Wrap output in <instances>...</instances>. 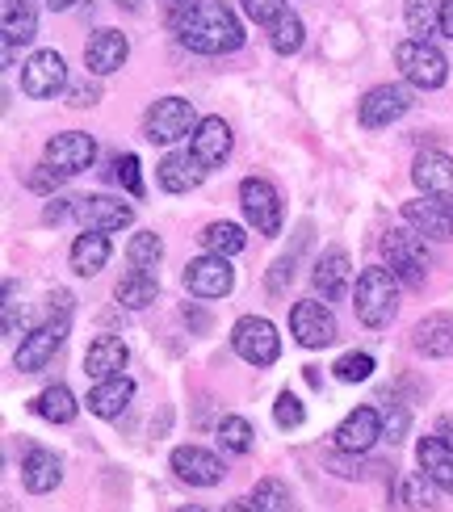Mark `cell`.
<instances>
[{"label": "cell", "instance_id": "7a4b0ae2", "mask_svg": "<svg viewBox=\"0 0 453 512\" xmlns=\"http://www.w3.org/2000/svg\"><path fill=\"white\" fill-rule=\"evenodd\" d=\"M399 277L391 265H370L353 286V311L365 328H386L399 315Z\"/></svg>", "mask_w": 453, "mask_h": 512}, {"label": "cell", "instance_id": "11a10c76", "mask_svg": "<svg viewBox=\"0 0 453 512\" xmlns=\"http://www.w3.org/2000/svg\"><path fill=\"white\" fill-rule=\"evenodd\" d=\"M168 5H172V0H168Z\"/></svg>", "mask_w": 453, "mask_h": 512}, {"label": "cell", "instance_id": "ee69618b", "mask_svg": "<svg viewBox=\"0 0 453 512\" xmlns=\"http://www.w3.org/2000/svg\"><path fill=\"white\" fill-rule=\"evenodd\" d=\"M118 185L126 189L131 198H143V173H139V156H122L118 164Z\"/></svg>", "mask_w": 453, "mask_h": 512}, {"label": "cell", "instance_id": "2e32d148", "mask_svg": "<svg viewBox=\"0 0 453 512\" xmlns=\"http://www.w3.org/2000/svg\"><path fill=\"white\" fill-rule=\"evenodd\" d=\"M403 223L416 227L424 240H453V206L441 198H412L403 202Z\"/></svg>", "mask_w": 453, "mask_h": 512}, {"label": "cell", "instance_id": "7c38bea8", "mask_svg": "<svg viewBox=\"0 0 453 512\" xmlns=\"http://www.w3.org/2000/svg\"><path fill=\"white\" fill-rule=\"evenodd\" d=\"M93 160H97V139L89 131H63L42 152V164H51L63 177H76L84 168H93Z\"/></svg>", "mask_w": 453, "mask_h": 512}, {"label": "cell", "instance_id": "b9f144b4", "mask_svg": "<svg viewBox=\"0 0 453 512\" xmlns=\"http://www.w3.org/2000/svg\"><path fill=\"white\" fill-rule=\"evenodd\" d=\"M240 5H244V13L256 21V26H265V30H269L282 13H290L286 0H240Z\"/></svg>", "mask_w": 453, "mask_h": 512}, {"label": "cell", "instance_id": "30bf717a", "mask_svg": "<svg viewBox=\"0 0 453 512\" xmlns=\"http://www.w3.org/2000/svg\"><path fill=\"white\" fill-rule=\"evenodd\" d=\"M63 89H68V63H63L59 51H34L26 63H21V93L26 97L47 101Z\"/></svg>", "mask_w": 453, "mask_h": 512}, {"label": "cell", "instance_id": "7402d4cb", "mask_svg": "<svg viewBox=\"0 0 453 512\" xmlns=\"http://www.w3.org/2000/svg\"><path fill=\"white\" fill-rule=\"evenodd\" d=\"M231 143H235L231 126L223 118H202L198 131H193V139H189V152L198 156L206 168H223L227 156H231Z\"/></svg>", "mask_w": 453, "mask_h": 512}, {"label": "cell", "instance_id": "f5cc1de1", "mask_svg": "<svg viewBox=\"0 0 453 512\" xmlns=\"http://www.w3.org/2000/svg\"><path fill=\"white\" fill-rule=\"evenodd\" d=\"M114 5H122V9H131V13H135V9L143 5V0H114Z\"/></svg>", "mask_w": 453, "mask_h": 512}, {"label": "cell", "instance_id": "5bb4252c", "mask_svg": "<svg viewBox=\"0 0 453 512\" xmlns=\"http://www.w3.org/2000/svg\"><path fill=\"white\" fill-rule=\"evenodd\" d=\"M231 286H235V269H231L227 256L206 252L198 261L185 265V290L193 298H223V294H231Z\"/></svg>", "mask_w": 453, "mask_h": 512}, {"label": "cell", "instance_id": "3957f363", "mask_svg": "<svg viewBox=\"0 0 453 512\" xmlns=\"http://www.w3.org/2000/svg\"><path fill=\"white\" fill-rule=\"evenodd\" d=\"M382 252H386V265L407 290H424L428 282V248H424V236L416 227H395L391 236L382 240Z\"/></svg>", "mask_w": 453, "mask_h": 512}, {"label": "cell", "instance_id": "681fc988", "mask_svg": "<svg viewBox=\"0 0 453 512\" xmlns=\"http://www.w3.org/2000/svg\"><path fill=\"white\" fill-rule=\"evenodd\" d=\"M437 437H441L445 445H453V416H441V420H437Z\"/></svg>", "mask_w": 453, "mask_h": 512}, {"label": "cell", "instance_id": "44dd1931", "mask_svg": "<svg viewBox=\"0 0 453 512\" xmlns=\"http://www.w3.org/2000/svg\"><path fill=\"white\" fill-rule=\"evenodd\" d=\"M126 55H131V42H126L122 30H97L89 47H84V68L93 76H110L126 63Z\"/></svg>", "mask_w": 453, "mask_h": 512}, {"label": "cell", "instance_id": "ac0fdd59", "mask_svg": "<svg viewBox=\"0 0 453 512\" xmlns=\"http://www.w3.org/2000/svg\"><path fill=\"white\" fill-rule=\"evenodd\" d=\"M349 282H353V261L344 248H328L315 261V273H311V286L315 294H323V303H336V298L349 294Z\"/></svg>", "mask_w": 453, "mask_h": 512}, {"label": "cell", "instance_id": "52a82bcc", "mask_svg": "<svg viewBox=\"0 0 453 512\" xmlns=\"http://www.w3.org/2000/svg\"><path fill=\"white\" fill-rule=\"evenodd\" d=\"M290 336L298 340L302 349H328L336 345V315L328 303H319V298H302V303L290 307Z\"/></svg>", "mask_w": 453, "mask_h": 512}, {"label": "cell", "instance_id": "74e56055", "mask_svg": "<svg viewBox=\"0 0 453 512\" xmlns=\"http://www.w3.org/2000/svg\"><path fill=\"white\" fill-rule=\"evenodd\" d=\"M252 441H256V433H252V424L244 416H223L219 420V445L227 454H248Z\"/></svg>", "mask_w": 453, "mask_h": 512}, {"label": "cell", "instance_id": "c3c4849f", "mask_svg": "<svg viewBox=\"0 0 453 512\" xmlns=\"http://www.w3.org/2000/svg\"><path fill=\"white\" fill-rule=\"evenodd\" d=\"M441 34L453 42V0H441Z\"/></svg>", "mask_w": 453, "mask_h": 512}, {"label": "cell", "instance_id": "9c48e42d", "mask_svg": "<svg viewBox=\"0 0 453 512\" xmlns=\"http://www.w3.org/2000/svg\"><path fill=\"white\" fill-rule=\"evenodd\" d=\"M63 340H68V311H63L59 319H47L42 328H34L30 336H21V345L13 353V366L21 374H38L51 366V357L63 349Z\"/></svg>", "mask_w": 453, "mask_h": 512}, {"label": "cell", "instance_id": "f35d334b", "mask_svg": "<svg viewBox=\"0 0 453 512\" xmlns=\"http://www.w3.org/2000/svg\"><path fill=\"white\" fill-rule=\"evenodd\" d=\"M273 420L277 429H302V420H307V408H302V399L294 391H282L273 403Z\"/></svg>", "mask_w": 453, "mask_h": 512}, {"label": "cell", "instance_id": "83f0119b", "mask_svg": "<svg viewBox=\"0 0 453 512\" xmlns=\"http://www.w3.org/2000/svg\"><path fill=\"white\" fill-rule=\"evenodd\" d=\"M68 261H72V273H80V277L101 273L105 261H110V240H105V231H84V236H76Z\"/></svg>", "mask_w": 453, "mask_h": 512}, {"label": "cell", "instance_id": "5b68a950", "mask_svg": "<svg viewBox=\"0 0 453 512\" xmlns=\"http://www.w3.org/2000/svg\"><path fill=\"white\" fill-rule=\"evenodd\" d=\"M231 349L240 353L248 366L265 370L282 357V336H277V328L265 315H244V319H235V328H231Z\"/></svg>", "mask_w": 453, "mask_h": 512}, {"label": "cell", "instance_id": "f6af8a7d", "mask_svg": "<svg viewBox=\"0 0 453 512\" xmlns=\"http://www.w3.org/2000/svg\"><path fill=\"white\" fill-rule=\"evenodd\" d=\"M294 265H298V252L282 256V261H277V265L269 269V277H265L269 294H282V290H286V282H294Z\"/></svg>", "mask_w": 453, "mask_h": 512}, {"label": "cell", "instance_id": "8d00e7d4", "mask_svg": "<svg viewBox=\"0 0 453 512\" xmlns=\"http://www.w3.org/2000/svg\"><path fill=\"white\" fill-rule=\"evenodd\" d=\"M399 496H403V504L412 508V512H433L437 508V483L428 479L424 471L420 475H407L399 483Z\"/></svg>", "mask_w": 453, "mask_h": 512}, {"label": "cell", "instance_id": "6da1fadb", "mask_svg": "<svg viewBox=\"0 0 453 512\" xmlns=\"http://www.w3.org/2000/svg\"><path fill=\"white\" fill-rule=\"evenodd\" d=\"M168 30L198 55H231L244 47V26L223 0H172Z\"/></svg>", "mask_w": 453, "mask_h": 512}, {"label": "cell", "instance_id": "8992f818", "mask_svg": "<svg viewBox=\"0 0 453 512\" xmlns=\"http://www.w3.org/2000/svg\"><path fill=\"white\" fill-rule=\"evenodd\" d=\"M240 206H244V219L256 227V236H282V194L273 189V181L265 177H244L240 181Z\"/></svg>", "mask_w": 453, "mask_h": 512}, {"label": "cell", "instance_id": "f1b7e54d", "mask_svg": "<svg viewBox=\"0 0 453 512\" xmlns=\"http://www.w3.org/2000/svg\"><path fill=\"white\" fill-rule=\"evenodd\" d=\"M30 412L42 416V420H51V424H72L76 412H80V403H76V395H72L68 387H63V382H55V387L38 391V395L30 399Z\"/></svg>", "mask_w": 453, "mask_h": 512}, {"label": "cell", "instance_id": "1f68e13d", "mask_svg": "<svg viewBox=\"0 0 453 512\" xmlns=\"http://www.w3.org/2000/svg\"><path fill=\"white\" fill-rule=\"evenodd\" d=\"M198 244L206 248V252H214V256H235V252H244V244H248V236H244V227L240 223H206L202 227V236H198Z\"/></svg>", "mask_w": 453, "mask_h": 512}, {"label": "cell", "instance_id": "d590c367", "mask_svg": "<svg viewBox=\"0 0 453 512\" xmlns=\"http://www.w3.org/2000/svg\"><path fill=\"white\" fill-rule=\"evenodd\" d=\"M252 508L256 512H294V496H290V487L282 479H261L252 487Z\"/></svg>", "mask_w": 453, "mask_h": 512}, {"label": "cell", "instance_id": "836d02e7", "mask_svg": "<svg viewBox=\"0 0 453 512\" xmlns=\"http://www.w3.org/2000/svg\"><path fill=\"white\" fill-rule=\"evenodd\" d=\"M403 17L416 38L441 34V0H403Z\"/></svg>", "mask_w": 453, "mask_h": 512}, {"label": "cell", "instance_id": "7dc6e473", "mask_svg": "<svg viewBox=\"0 0 453 512\" xmlns=\"http://www.w3.org/2000/svg\"><path fill=\"white\" fill-rule=\"evenodd\" d=\"M72 206H76V198H72V202H68V198H55L47 210H42V223H63V219L72 215Z\"/></svg>", "mask_w": 453, "mask_h": 512}, {"label": "cell", "instance_id": "4fadbf2b", "mask_svg": "<svg viewBox=\"0 0 453 512\" xmlns=\"http://www.w3.org/2000/svg\"><path fill=\"white\" fill-rule=\"evenodd\" d=\"M72 219H80L84 231H105V236H110V231H122L135 223V210L110 194H84L72 206Z\"/></svg>", "mask_w": 453, "mask_h": 512}, {"label": "cell", "instance_id": "d6986e66", "mask_svg": "<svg viewBox=\"0 0 453 512\" xmlns=\"http://www.w3.org/2000/svg\"><path fill=\"white\" fill-rule=\"evenodd\" d=\"M378 437H382V412L378 408H353L336 429V450L370 454Z\"/></svg>", "mask_w": 453, "mask_h": 512}, {"label": "cell", "instance_id": "cb8c5ba5", "mask_svg": "<svg viewBox=\"0 0 453 512\" xmlns=\"http://www.w3.org/2000/svg\"><path fill=\"white\" fill-rule=\"evenodd\" d=\"M131 399H135V382L118 374V378H101L97 387L89 391V412L101 416V420H114L122 416L126 408H131Z\"/></svg>", "mask_w": 453, "mask_h": 512}, {"label": "cell", "instance_id": "4dcf8cb0", "mask_svg": "<svg viewBox=\"0 0 453 512\" xmlns=\"http://www.w3.org/2000/svg\"><path fill=\"white\" fill-rule=\"evenodd\" d=\"M156 294H160V282H156V273H143V269H131L122 277V282L114 286V298L126 307V311H143L156 303Z\"/></svg>", "mask_w": 453, "mask_h": 512}, {"label": "cell", "instance_id": "9a60e30c", "mask_svg": "<svg viewBox=\"0 0 453 512\" xmlns=\"http://www.w3.org/2000/svg\"><path fill=\"white\" fill-rule=\"evenodd\" d=\"M168 462H172V471H177V479L189 483V487H219L223 475H227L223 458L202 450V445H177Z\"/></svg>", "mask_w": 453, "mask_h": 512}, {"label": "cell", "instance_id": "4316f807", "mask_svg": "<svg viewBox=\"0 0 453 512\" xmlns=\"http://www.w3.org/2000/svg\"><path fill=\"white\" fill-rule=\"evenodd\" d=\"M416 462H420V471L441 487V492H453V445H445L437 433L424 437L416 445Z\"/></svg>", "mask_w": 453, "mask_h": 512}, {"label": "cell", "instance_id": "d6a6232c", "mask_svg": "<svg viewBox=\"0 0 453 512\" xmlns=\"http://www.w3.org/2000/svg\"><path fill=\"white\" fill-rule=\"evenodd\" d=\"M302 42H307V26H302V17L298 13H282L269 26V47L277 55H298L302 51Z\"/></svg>", "mask_w": 453, "mask_h": 512}, {"label": "cell", "instance_id": "db71d44e", "mask_svg": "<svg viewBox=\"0 0 453 512\" xmlns=\"http://www.w3.org/2000/svg\"><path fill=\"white\" fill-rule=\"evenodd\" d=\"M177 512H206V508H198V504H189V508H177Z\"/></svg>", "mask_w": 453, "mask_h": 512}, {"label": "cell", "instance_id": "484cf974", "mask_svg": "<svg viewBox=\"0 0 453 512\" xmlns=\"http://www.w3.org/2000/svg\"><path fill=\"white\" fill-rule=\"evenodd\" d=\"M59 479H63V462L51 450H30L26 462H21V487L34 492V496L55 492Z\"/></svg>", "mask_w": 453, "mask_h": 512}, {"label": "cell", "instance_id": "e575fe53", "mask_svg": "<svg viewBox=\"0 0 453 512\" xmlns=\"http://www.w3.org/2000/svg\"><path fill=\"white\" fill-rule=\"evenodd\" d=\"M126 261H131V269L151 273L164 261V240L156 236V231H135L131 244H126Z\"/></svg>", "mask_w": 453, "mask_h": 512}, {"label": "cell", "instance_id": "603a6c76", "mask_svg": "<svg viewBox=\"0 0 453 512\" xmlns=\"http://www.w3.org/2000/svg\"><path fill=\"white\" fill-rule=\"evenodd\" d=\"M126 361H131V349H126L122 336H97L89 353H84V374L89 378H118L126 370Z\"/></svg>", "mask_w": 453, "mask_h": 512}, {"label": "cell", "instance_id": "ba28073f", "mask_svg": "<svg viewBox=\"0 0 453 512\" xmlns=\"http://www.w3.org/2000/svg\"><path fill=\"white\" fill-rule=\"evenodd\" d=\"M143 126H147V139L151 143L168 147V143H177V139L198 131V114H193V101H185V97H160L147 110Z\"/></svg>", "mask_w": 453, "mask_h": 512}, {"label": "cell", "instance_id": "d4e9b609", "mask_svg": "<svg viewBox=\"0 0 453 512\" xmlns=\"http://www.w3.org/2000/svg\"><path fill=\"white\" fill-rule=\"evenodd\" d=\"M412 345L424 357H453V315L449 311L424 315L416 324V332H412Z\"/></svg>", "mask_w": 453, "mask_h": 512}, {"label": "cell", "instance_id": "f907efd6", "mask_svg": "<svg viewBox=\"0 0 453 512\" xmlns=\"http://www.w3.org/2000/svg\"><path fill=\"white\" fill-rule=\"evenodd\" d=\"M223 512H256V508H252V500H231Z\"/></svg>", "mask_w": 453, "mask_h": 512}, {"label": "cell", "instance_id": "277c9868", "mask_svg": "<svg viewBox=\"0 0 453 512\" xmlns=\"http://www.w3.org/2000/svg\"><path fill=\"white\" fill-rule=\"evenodd\" d=\"M395 63L407 84H416V89H441L445 76H449V59L441 47H433L428 38H407L395 47Z\"/></svg>", "mask_w": 453, "mask_h": 512}, {"label": "cell", "instance_id": "7bdbcfd3", "mask_svg": "<svg viewBox=\"0 0 453 512\" xmlns=\"http://www.w3.org/2000/svg\"><path fill=\"white\" fill-rule=\"evenodd\" d=\"M63 93H68V105H72V110H89V105L101 101V84L84 76V80H68V89H63Z\"/></svg>", "mask_w": 453, "mask_h": 512}, {"label": "cell", "instance_id": "f546056e", "mask_svg": "<svg viewBox=\"0 0 453 512\" xmlns=\"http://www.w3.org/2000/svg\"><path fill=\"white\" fill-rule=\"evenodd\" d=\"M0 26H5V42H34L38 34V13L30 0H0Z\"/></svg>", "mask_w": 453, "mask_h": 512}, {"label": "cell", "instance_id": "e0dca14e", "mask_svg": "<svg viewBox=\"0 0 453 512\" xmlns=\"http://www.w3.org/2000/svg\"><path fill=\"white\" fill-rule=\"evenodd\" d=\"M412 181L424 198H441V202H453V156L445 152H420L416 164H412Z\"/></svg>", "mask_w": 453, "mask_h": 512}, {"label": "cell", "instance_id": "60d3db41", "mask_svg": "<svg viewBox=\"0 0 453 512\" xmlns=\"http://www.w3.org/2000/svg\"><path fill=\"white\" fill-rule=\"evenodd\" d=\"M332 370H336L340 382H365V378L374 374V357L370 353H344Z\"/></svg>", "mask_w": 453, "mask_h": 512}, {"label": "cell", "instance_id": "ffe728a7", "mask_svg": "<svg viewBox=\"0 0 453 512\" xmlns=\"http://www.w3.org/2000/svg\"><path fill=\"white\" fill-rule=\"evenodd\" d=\"M210 168L193 156V152H168L160 164H156V181L168 189V194H189L206 181Z\"/></svg>", "mask_w": 453, "mask_h": 512}, {"label": "cell", "instance_id": "bcb514c9", "mask_svg": "<svg viewBox=\"0 0 453 512\" xmlns=\"http://www.w3.org/2000/svg\"><path fill=\"white\" fill-rule=\"evenodd\" d=\"M59 181H63V173H55L51 164H38L34 173L26 177V185L34 189V194H55V189H59Z\"/></svg>", "mask_w": 453, "mask_h": 512}, {"label": "cell", "instance_id": "8fae6325", "mask_svg": "<svg viewBox=\"0 0 453 512\" xmlns=\"http://www.w3.org/2000/svg\"><path fill=\"white\" fill-rule=\"evenodd\" d=\"M407 110H412V89H403V84H378V89L361 97L357 118L365 131H382V126L399 122Z\"/></svg>", "mask_w": 453, "mask_h": 512}, {"label": "cell", "instance_id": "ab89813d", "mask_svg": "<svg viewBox=\"0 0 453 512\" xmlns=\"http://www.w3.org/2000/svg\"><path fill=\"white\" fill-rule=\"evenodd\" d=\"M407 424H412V412H407V403H399V399H391L382 408V437L386 441H403L407 437Z\"/></svg>", "mask_w": 453, "mask_h": 512}, {"label": "cell", "instance_id": "816d5d0a", "mask_svg": "<svg viewBox=\"0 0 453 512\" xmlns=\"http://www.w3.org/2000/svg\"><path fill=\"white\" fill-rule=\"evenodd\" d=\"M76 0H47V9H55V13H63V9H72Z\"/></svg>", "mask_w": 453, "mask_h": 512}]
</instances>
